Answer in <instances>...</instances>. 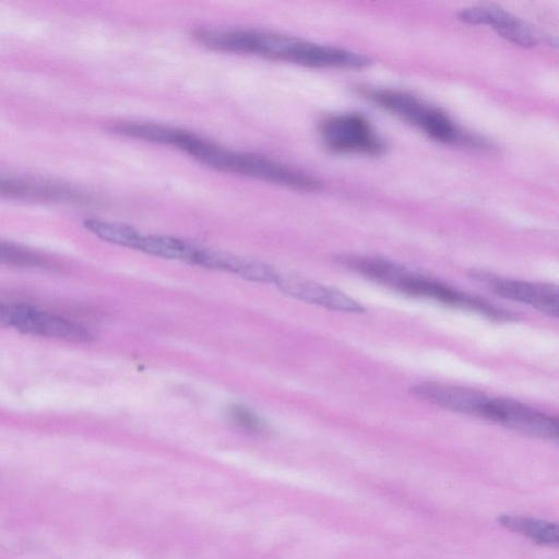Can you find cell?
Masks as SVG:
<instances>
[{"mask_svg": "<svg viewBox=\"0 0 559 559\" xmlns=\"http://www.w3.org/2000/svg\"><path fill=\"white\" fill-rule=\"evenodd\" d=\"M194 38L217 51L254 55L311 68L364 69L371 59L343 48L310 43L294 36L243 28H199Z\"/></svg>", "mask_w": 559, "mask_h": 559, "instance_id": "cell-1", "label": "cell"}, {"mask_svg": "<svg viewBox=\"0 0 559 559\" xmlns=\"http://www.w3.org/2000/svg\"><path fill=\"white\" fill-rule=\"evenodd\" d=\"M140 134L143 141L171 145L216 170L297 190L314 191L318 188V182L312 177L260 155L231 151L186 130L146 122Z\"/></svg>", "mask_w": 559, "mask_h": 559, "instance_id": "cell-2", "label": "cell"}, {"mask_svg": "<svg viewBox=\"0 0 559 559\" xmlns=\"http://www.w3.org/2000/svg\"><path fill=\"white\" fill-rule=\"evenodd\" d=\"M337 264L399 293L475 311L496 321L514 320L515 316L487 300L460 292L447 284L409 271L393 262L371 257L340 254Z\"/></svg>", "mask_w": 559, "mask_h": 559, "instance_id": "cell-3", "label": "cell"}, {"mask_svg": "<svg viewBox=\"0 0 559 559\" xmlns=\"http://www.w3.org/2000/svg\"><path fill=\"white\" fill-rule=\"evenodd\" d=\"M360 93L406 122L423 129L439 142H474L473 139L462 134L444 112L408 93L367 87L361 88Z\"/></svg>", "mask_w": 559, "mask_h": 559, "instance_id": "cell-4", "label": "cell"}, {"mask_svg": "<svg viewBox=\"0 0 559 559\" xmlns=\"http://www.w3.org/2000/svg\"><path fill=\"white\" fill-rule=\"evenodd\" d=\"M328 148L337 153L378 155L384 143L376 134L369 121L358 114H341L326 117L319 126Z\"/></svg>", "mask_w": 559, "mask_h": 559, "instance_id": "cell-5", "label": "cell"}, {"mask_svg": "<svg viewBox=\"0 0 559 559\" xmlns=\"http://www.w3.org/2000/svg\"><path fill=\"white\" fill-rule=\"evenodd\" d=\"M10 328L24 334L71 343H90L94 336L79 323L25 304H11Z\"/></svg>", "mask_w": 559, "mask_h": 559, "instance_id": "cell-6", "label": "cell"}, {"mask_svg": "<svg viewBox=\"0 0 559 559\" xmlns=\"http://www.w3.org/2000/svg\"><path fill=\"white\" fill-rule=\"evenodd\" d=\"M483 418L521 433L548 440L558 439V419L506 397H489Z\"/></svg>", "mask_w": 559, "mask_h": 559, "instance_id": "cell-7", "label": "cell"}, {"mask_svg": "<svg viewBox=\"0 0 559 559\" xmlns=\"http://www.w3.org/2000/svg\"><path fill=\"white\" fill-rule=\"evenodd\" d=\"M472 276L486 283L506 299L526 304L547 316L558 317L559 290L555 284L503 278L483 271L472 272Z\"/></svg>", "mask_w": 559, "mask_h": 559, "instance_id": "cell-8", "label": "cell"}, {"mask_svg": "<svg viewBox=\"0 0 559 559\" xmlns=\"http://www.w3.org/2000/svg\"><path fill=\"white\" fill-rule=\"evenodd\" d=\"M274 284L287 296L330 310L348 313L366 311L358 300L342 290L302 276L278 274Z\"/></svg>", "mask_w": 559, "mask_h": 559, "instance_id": "cell-9", "label": "cell"}, {"mask_svg": "<svg viewBox=\"0 0 559 559\" xmlns=\"http://www.w3.org/2000/svg\"><path fill=\"white\" fill-rule=\"evenodd\" d=\"M457 16L468 24L490 25L501 37L523 47L535 46L540 40V34L534 27L498 7L466 8Z\"/></svg>", "mask_w": 559, "mask_h": 559, "instance_id": "cell-10", "label": "cell"}, {"mask_svg": "<svg viewBox=\"0 0 559 559\" xmlns=\"http://www.w3.org/2000/svg\"><path fill=\"white\" fill-rule=\"evenodd\" d=\"M409 392L418 399L445 409L483 417L489 396L464 386L439 382H423L411 388Z\"/></svg>", "mask_w": 559, "mask_h": 559, "instance_id": "cell-11", "label": "cell"}, {"mask_svg": "<svg viewBox=\"0 0 559 559\" xmlns=\"http://www.w3.org/2000/svg\"><path fill=\"white\" fill-rule=\"evenodd\" d=\"M0 195L33 201L85 202L84 194L67 185L48 179L0 174Z\"/></svg>", "mask_w": 559, "mask_h": 559, "instance_id": "cell-12", "label": "cell"}, {"mask_svg": "<svg viewBox=\"0 0 559 559\" xmlns=\"http://www.w3.org/2000/svg\"><path fill=\"white\" fill-rule=\"evenodd\" d=\"M193 264L236 274L245 280L274 283L278 273L267 263L217 249L199 247Z\"/></svg>", "mask_w": 559, "mask_h": 559, "instance_id": "cell-13", "label": "cell"}, {"mask_svg": "<svg viewBox=\"0 0 559 559\" xmlns=\"http://www.w3.org/2000/svg\"><path fill=\"white\" fill-rule=\"evenodd\" d=\"M199 247L177 237L140 231L135 250L164 259L193 263Z\"/></svg>", "mask_w": 559, "mask_h": 559, "instance_id": "cell-14", "label": "cell"}, {"mask_svg": "<svg viewBox=\"0 0 559 559\" xmlns=\"http://www.w3.org/2000/svg\"><path fill=\"white\" fill-rule=\"evenodd\" d=\"M498 521L506 528L522 534L539 545L557 547L559 544L557 523L512 514H502Z\"/></svg>", "mask_w": 559, "mask_h": 559, "instance_id": "cell-15", "label": "cell"}, {"mask_svg": "<svg viewBox=\"0 0 559 559\" xmlns=\"http://www.w3.org/2000/svg\"><path fill=\"white\" fill-rule=\"evenodd\" d=\"M83 224L90 233L104 241L136 248L140 230L128 224L103 218H86Z\"/></svg>", "mask_w": 559, "mask_h": 559, "instance_id": "cell-16", "label": "cell"}, {"mask_svg": "<svg viewBox=\"0 0 559 559\" xmlns=\"http://www.w3.org/2000/svg\"><path fill=\"white\" fill-rule=\"evenodd\" d=\"M228 421L239 430L250 435H261L265 432V421L251 408L233 404L226 411Z\"/></svg>", "mask_w": 559, "mask_h": 559, "instance_id": "cell-17", "label": "cell"}, {"mask_svg": "<svg viewBox=\"0 0 559 559\" xmlns=\"http://www.w3.org/2000/svg\"><path fill=\"white\" fill-rule=\"evenodd\" d=\"M16 246L13 242L0 240V263L11 265L16 258Z\"/></svg>", "mask_w": 559, "mask_h": 559, "instance_id": "cell-18", "label": "cell"}, {"mask_svg": "<svg viewBox=\"0 0 559 559\" xmlns=\"http://www.w3.org/2000/svg\"><path fill=\"white\" fill-rule=\"evenodd\" d=\"M11 304L0 301V326L10 328Z\"/></svg>", "mask_w": 559, "mask_h": 559, "instance_id": "cell-19", "label": "cell"}]
</instances>
